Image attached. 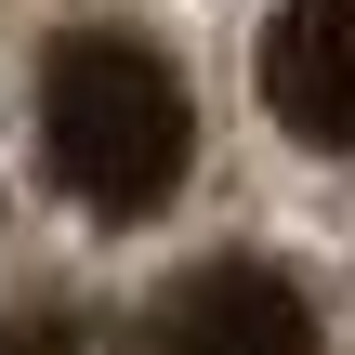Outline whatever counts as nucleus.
I'll return each instance as SVG.
<instances>
[{
	"mask_svg": "<svg viewBox=\"0 0 355 355\" xmlns=\"http://www.w3.org/2000/svg\"><path fill=\"white\" fill-rule=\"evenodd\" d=\"M184 158H198V105H184V79H171L158 40H132V26H66V40H40V171H53L92 224L171 211Z\"/></svg>",
	"mask_w": 355,
	"mask_h": 355,
	"instance_id": "1",
	"label": "nucleus"
},
{
	"mask_svg": "<svg viewBox=\"0 0 355 355\" xmlns=\"http://www.w3.org/2000/svg\"><path fill=\"white\" fill-rule=\"evenodd\" d=\"M132 355H329V343H316V303L263 250H211V263H184L145 303Z\"/></svg>",
	"mask_w": 355,
	"mask_h": 355,
	"instance_id": "2",
	"label": "nucleus"
},
{
	"mask_svg": "<svg viewBox=\"0 0 355 355\" xmlns=\"http://www.w3.org/2000/svg\"><path fill=\"white\" fill-rule=\"evenodd\" d=\"M263 119L316 158H355V0H277L263 13Z\"/></svg>",
	"mask_w": 355,
	"mask_h": 355,
	"instance_id": "3",
	"label": "nucleus"
}]
</instances>
